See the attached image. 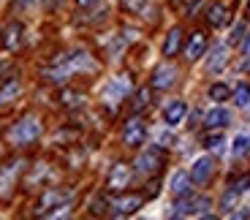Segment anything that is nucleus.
Listing matches in <instances>:
<instances>
[{
  "label": "nucleus",
  "mask_w": 250,
  "mask_h": 220,
  "mask_svg": "<svg viewBox=\"0 0 250 220\" xmlns=\"http://www.w3.org/2000/svg\"><path fill=\"white\" fill-rule=\"evenodd\" d=\"M95 63H93V57L87 55L84 49H76L71 52V55H65L62 60H57L52 68H46V79L49 82H65L71 74H76V71H93Z\"/></svg>",
  "instance_id": "1"
},
{
  "label": "nucleus",
  "mask_w": 250,
  "mask_h": 220,
  "mask_svg": "<svg viewBox=\"0 0 250 220\" xmlns=\"http://www.w3.org/2000/svg\"><path fill=\"white\" fill-rule=\"evenodd\" d=\"M71 199H74L71 190H62V188L46 190L44 199H41V204H38V215H44V218H60V215H68Z\"/></svg>",
  "instance_id": "2"
},
{
  "label": "nucleus",
  "mask_w": 250,
  "mask_h": 220,
  "mask_svg": "<svg viewBox=\"0 0 250 220\" xmlns=\"http://www.w3.org/2000/svg\"><path fill=\"white\" fill-rule=\"evenodd\" d=\"M41 136V122L38 117H22L17 125L8 131V139H11V144L17 147H25V144H33L36 139Z\"/></svg>",
  "instance_id": "3"
},
{
  "label": "nucleus",
  "mask_w": 250,
  "mask_h": 220,
  "mask_svg": "<svg viewBox=\"0 0 250 220\" xmlns=\"http://www.w3.org/2000/svg\"><path fill=\"white\" fill-rule=\"evenodd\" d=\"M22 171H25V160H19V158L8 160L6 166H0V199H8V196L14 193L17 180H19Z\"/></svg>",
  "instance_id": "4"
},
{
  "label": "nucleus",
  "mask_w": 250,
  "mask_h": 220,
  "mask_svg": "<svg viewBox=\"0 0 250 220\" xmlns=\"http://www.w3.org/2000/svg\"><path fill=\"white\" fill-rule=\"evenodd\" d=\"M212 207V201L209 199H204V196H180V201L174 204V209H171V218H185V215H204V209Z\"/></svg>",
  "instance_id": "5"
},
{
  "label": "nucleus",
  "mask_w": 250,
  "mask_h": 220,
  "mask_svg": "<svg viewBox=\"0 0 250 220\" xmlns=\"http://www.w3.org/2000/svg\"><path fill=\"white\" fill-rule=\"evenodd\" d=\"M142 204H144V196L131 193V196H117L114 201H109V209H112V215H117V218H125V215L139 212Z\"/></svg>",
  "instance_id": "6"
},
{
  "label": "nucleus",
  "mask_w": 250,
  "mask_h": 220,
  "mask_svg": "<svg viewBox=\"0 0 250 220\" xmlns=\"http://www.w3.org/2000/svg\"><path fill=\"white\" fill-rule=\"evenodd\" d=\"M144 139H147V128H144L142 120H139V117L128 120V122H125V128H123L125 147H139V144H144Z\"/></svg>",
  "instance_id": "7"
},
{
  "label": "nucleus",
  "mask_w": 250,
  "mask_h": 220,
  "mask_svg": "<svg viewBox=\"0 0 250 220\" xmlns=\"http://www.w3.org/2000/svg\"><path fill=\"white\" fill-rule=\"evenodd\" d=\"M128 90H131V79L123 74V76H117V79H112V82L106 84V90H104V101L106 103L123 101L125 95H128Z\"/></svg>",
  "instance_id": "8"
},
{
  "label": "nucleus",
  "mask_w": 250,
  "mask_h": 220,
  "mask_svg": "<svg viewBox=\"0 0 250 220\" xmlns=\"http://www.w3.org/2000/svg\"><path fill=\"white\" fill-rule=\"evenodd\" d=\"M212 174H215V160L212 158H199L193 163V169H190V182L193 185H204V182H209L212 180Z\"/></svg>",
  "instance_id": "9"
},
{
  "label": "nucleus",
  "mask_w": 250,
  "mask_h": 220,
  "mask_svg": "<svg viewBox=\"0 0 250 220\" xmlns=\"http://www.w3.org/2000/svg\"><path fill=\"white\" fill-rule=\"evenodd\" d=\"M161 166H163L161 150H147V152H142L139 160H136V171H139V174H155Z\"/></svg>",
  "instance_id": "10"
},
{
  "label": "nucleus",
  "mask_w": 250,
  "mask_h": 220,
  "mask_svg": "<svg viewBox=\"0 0 250 220\" xmlns=\"http://www.w3.org/2000/svg\"><path fill=\"white\" fill-rule=\"evenodd\" d=\"M177 82V68L174 65H158L155 71H152V87L155 90H169L171 84Z\"/></svg>",
  "instance_id": "11"
},
{
  "label": "nucleus",
  "mask_w": 250,
  "mask_h": 220,
  "mask_svg": "<svg viewBox=\"0 0 250 220\" xmlns=\"http://www.w3.org/2000/svg\"><path fill=\"white\" fill-rule=\"evenodd\" d=\"M128 182H131V166L128 163H114L112 171H109V180H106L109 190H123Z\"/></svg>",
  "instance_id": "12"
},
{
  "label": "nucleus",
  "mask_w": 250,
  "mask_h": 220,
  "mask_svg": "<svg viewBox=\"0 0 250 220\" xmlns=\"http://www.w3.org/2000/svg\"><path fill=\"white\" fill-rule=\"evenodd\" d=\"M185 114H188V103L185 101H171L169 106L163 109V122H166L169 128H174L185 120Z\"/></svg>",
  "instance_id": "13"
},
{
  "label": "nucleus",
  "mask_w": 250,
  "mask_h": 220,
  "mask_svg": "<svg viewBox=\"0 0 250 220\" xmlns=\"http://www.w3.org/2000/svg\"><path fill=\"white\" fill-rule=\"evenodd\" d=\"M229 122H231V112L223 109V106H215L204 114V125L209 128V131H212V128H226Z\"/></svg>",
  "instance_id": "14"
},
{
  "label": "nucleus",
  "mask_w": 250,
  "mask_h": 220,
  "mask_svg": "<svg viewBox=\"0 0 250 220\" xmlns=\"http://www.w3.org/2000/svg\"><path fill=\"white\" fill-rule=\"evenodd\" d=\"M226 60H229V49L223 44H218L212 52H209V60H207V71L209 74H218V71L226 68Z\"/></svg>",
  "instance_id": "15"
},
{
  "label": "nucleus",
  "mask_w": 250,
  "mask_h": 220,
  "mask_svg": "<svg viewBox=\"0 0 250 220\" xmlns=\"http://www.w3.org/2000/svg\"><path fill=\"white\" fill-rule=\"evenodd\" d=\"M22 25L19 22H8L6 25V30H3V46L6 49H17L19 46V41H22Z\"/></svg>",
  "instance_id": "16"
},
{
  "label": "nucleus",
  "mask_w": 250,
  "mask_h": 220,
  "mask_svg": "<svg viewBox=\"0 0 250 220\" xmlns=\"http://www.w3.org/2000/svg\"><path fill=\"white\" fill-rule=\"evenodd\" d=\"M190 174H185V171H174V177H171V193L180 199V196H188L190 193Z\"/></svg>",
  "instance_id": "17"
},
{
  "label": "nucleus",
  "mask_w": 250,
  "mask_h": 220,
  "mask_svg": "<svg viewBox=\"0 0 250 220\" xmlns=\"http://www.w3.org/2000/svg\"><path fill=\"white\" fill-rule=\"evenodd\" d=\"M180 46H182V30L180 27H171L169 36H166V41H163V55L174 57L177 52H180Z\"/></svg>",
  "instance_id": "18"
},
{
  "label": "nucleus",
  "mask_w": 250,
  "mask_h": 220,
  "mask_svg": "<svg viewBox=\"0 0 250 220\" xmlns=\"http://www.w3.org/2000/svg\"><path fill=\"white\" fill-rule=\"evenodd\" d=\"M19 93H22V82H19V79H8V82H3V87H0V106L11 103Z\"/></svg>",
  "instance_id": "19"
},
{
  "label": "nucleus",
  "mask_w": 250,
  "mask_h": 220,
  "mask_svg": "<svg viewBox=\"0 0 250 220\" xmlns=\"http://www.w3.org/2000/svg\"><path fill=\"white\" fill-rule=\"evenodd\" d=\"M204 49H207V36H204V33H193L185 55H188V60H199V57L204 55Z\"/></svg>",
  "instance_id": "20"
},
{
  "label": "nucleus",
  "mask_w": 250,
  "mask_h": 220,
  "mask_svg": "<svg viewBox=\"0 0 250 220\" xmlns=\"http://www.w3.org/2000/svg\"><path fill=\"white\" fill-rule=\"evenodd\" d=\"M242 190H245V180H242V182H237V185H231V188L226 190L223 199H220V207H223V209H234V204L239 201Z\"/></svg>",
  "instance_id": "21"
},
{
  "label": "nucleus",
  "mask_w": 250,
  "mask_h": 220,
  "mask_svg": "<svg viewBox=\"0 0 250 220\" xmlns=\"http://www.w3.org/2000/svg\"><path fill=\"white\" fill-rule=\"evenodd\" d=\"M207 19H209L212 27H223L226 22H229V8H226L223 3H215V6L209 8V14H207Z\"/></svg>",
  "instance_id": "22"
},
{
  "label": "nucleus",
  "mask_w": 250,
  "mask_h": 220,
  "mask_svg": "<svg viewBox=\"0 0 250 220\" xmlns=\"http://www.w3.org/2000/svg\"><path fill=\"white\" fill-rule=\"evenodd\" d=\"M223 144H226V136H223V133H220L218 131V128H212V133H207V136H204V147H207V150H223Z\"/></svg>",
  "instance_id": "23"
},
{
  "label": "nucleus",
  "mask_w": 250,
  "mask_h": 220,
  "mask_svg": "<svg viewBox=\"0 0 250 220\" xmlns=\"http://www.w3.org/2000/svg\"><path fill=\"white\" fill-rule=\"evenodd\" d=\"M231 152H234L237 158L248 155V152H250V136H248V133H239V136L234 139V147H231Z\"/></svg>",
  "instance_id": "24"
},
{
  "label": "nucleus",
  "mask_w": 250,
  "mask_h": 220,
  "mask_svg": "<svg viewBox=\"0 0 250 220\" xmlns=\"http://www.w3.org/2000/svg\"><path fill=\"white\" fill-rule=\"evenodd\" d=\"M234 103H237L239 109L250 106V87L248 84H239V87L234 90Z\"/></svg>",
  "instance_id": "25"
},
{
  "label": "nucleus",
  "mask_w": 250,
  "mask_h": 220,
  "mask_svg": "<svg viewBox=\"0 0 250 220\" xmlns=\"http://www.w3.org/2000/svg\"><path fill=\"white\" fill-rule=\"evenodd\" d=\"M229 95H231V90H229V84H223V82H218V84L209 87V101H226Z\"/></svg>",
  "instance_id": "26"
},
{
  "label": "nucleus",
  "mask_w": 250,
  "mask_h": 220,
  "mask_svg": "<svg viewBox=\"0 0 250 220\" xmlns=\"http://www.w3.org/2000/svg\"><path fill=\"white\" fill-rule=\"evenodd\" d=\"M147 103H150V87H142L136 95H133V109L142 112V109H147Z\"/></svg>",
  "instance_id": "27"
},
{
  "label": "nucleus",
  "mask_w": 250,
  "mask_h": 220,
  "mask_svg": "<svg viewBox=\"0 0 250 220\" xmlns=\"http://www.w3.org/2000/svg\"><path fill=\"white\" fill-rule=\"evenodd\" d=\"M60 101L65 103V106H79V103L84 101V95H82V93H62Z\"/></svg>",
  "instance_id": "28"
},
{
  "label": "nucleus",
  "mask_w": 250,
  "mask_h": 220,
  "mask_svg": "<svg viewBox=\"0 0 250 220\" xmlns=\"http://www.w3.org/2000/svg\"><path fill=\"white\" fill-rule=\"evenodd\" d=\"M144 6H147V0H123L125 11H142Z\"/></svg>",
  "instance_id": "29"
},
{
  "label": "nucleus",
  "mask_w": 250,
  "mask_h": 220,
  "mask_svg": "<svg viewBox=\"0 0 250 220\" xmlns=\"http://www.w3.org/2000/svg\"><path fill=\"white\" fill-rule=\"evenodd\" d=\"M158 144H161V147H171V144H174V136H171L169 131H161V133H158Z\"/></svg>",
  "instance_id": "30"
},
{
  "label": "nucleus",
  "mask_w": 250,
  "mask_h": 220,
  "mask_svg": "<svg viewBox=\"0 0 250 220\" xmlns=\"http://www.w3.org/2000/svg\"><path fill=\"white\" fill-rule=\"evenodd\" d=\"M104 207H109L104 196H98V199H93V204H90V209H93L95 215H101V212H104Z\"/></svg>",
  "instance_id": "31"
},
{
  "label": "nucleus",
  "mask_w": 250,
  "mask_h": 220,
  "mask_svg": "<svg viewBox=\"0 0 250 220\" xmlns=\"http://www.w3.org/2000/svg\"><path fill=\"white\" fill-rule=\"evenodd\" d=\"M242 33H245V25H237V27H234V33H231V44H239Z\"/></svg>",
  "instance_id": "32"
},
{
  "label": "nucleus",
  "mask_w": 250,
  "mask_h": 220,
  "mask_svg": "<svg viewBox=\"0 0 250 220\" xmlns=\"http://www.w3.org/2000/svg\"><path fill=\"white\" fill-rule=\"evenodd\" d=\"M33 0H14V8H27Z\"/></svg>",
  "instance_id": "33"
},
{
  "label": "nucleus",
  "mask_w": 250,
  "mask_h": 220,
  "mask_svg": "<svg viewBox=\"0 0 250 220\" xmlns=\"http://www.w3.org/2000/svg\"><path fill=\"white\" fill-rule=\"evenodd\" d=\"M93 3H98V0H76V6H82V8H87V6H93Z\"/></svg>",
  "instance_id": "34"
},
{
  "label": "nucleus",
  "mask_w": 250,
  "mask_h": 220,
  "mask_svg": "<svg viewBox=\"0 0 250 220\" xmlns=\"http://www.w3.org/2000/svg\"><path fill=\"white\" fill-rule=\"evenodd\" d=\"M242 52H245V55H250V36L245 38V44H242Z\"/></svg>",
  "instance_id": "35"
},
{
  "label": "nucleus",
  "mask_w": 250,
  "mask_h": 220,
  "mask_svg": "<svg viewBox=\"0 0 250 220\" xmlns=\"http://www.w3.org/2000/svg\"><path fill=\"white\" fill-rule=\"evenodd\" d=\"M3 71H6V63H3V60H0V74H3Z\"/></svg>",
  "instance_id": "36"
},
{
  "label": "nucleus",
  "mask_w": 250,
  "mask_h": 220,
  "mask_svg": "<svg viewBox=\"0 0 250 220\" xmlns=\"http://www.w3.org/2000/svg\"><path fill=\"white\" fill-rule=\"evenodd\" d=\"M248 8H250V3H248Z\"/></svg>",
  "instance_id": "37"
}]
</instances>
